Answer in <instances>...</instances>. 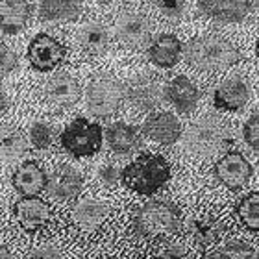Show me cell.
Segmentation results:
<instances>
[{
    "label": "cell",
    "mask_w": 259,
    "mask_h": 259,
    "mask_svg": "<svg viewBox=\"0 0 259 259\" xmlns=\"http://www.w3.org/2000/svg\"><path fill=\"white\" fill-rule=\"evenodd\" d=\"M215 178L230 191L243 189L252 178V165L241 152H228L213 167Z\"/></svg>",
    "instance_id": "cell-7"
},
{
    "label": "cell",
    "mask_w": 259,
    "mask_h": 259,
    "mask_svg": "<svg viewBox=\"0 0 259 259\" xmlns=\"http://www.w3.org/2000/svg\"><path fill=\"white\" fill-rule=\"evenodd\" d=\"M28 150V139L21 130L4 126L0 128V157L4 159H17L24 156Z\"/></svg>",
    "instance_id": "cell-25"
},
{
    "label": "cell",
    "mask_w": 259,
    "mask_h": 259,
    "mask_svg": "<svg viewBox=\"0 0 259 259\" xmlns=\"http://www.w3.org/2000/svg\"><path fill=\"white\" fill-rule=\"evenodd\" d=\"M115 32H117V37L124 47L139 49V47L150 41V22L145 15L135 13V11H128V13H122L117 19Z\"/></svg>",
    "instance_id": "cell-10"
},
{
    "label": "cell",
    "mask_w": 259,
    "mask_h": 259,
    "mask_svg": "<svg viewBox=\"0 0 259 259\" xmlns=\"http://www.w3.org/2000/svg\"><path fill=\"white\" fill-rule=\"evenodd\" d=\"M61 146L67 154L74 157L95 156L102 148L104 132L102 126L97 122L78 117L61 132Z\"/></svg>",
    "instance_id": "cell-4"
},
{
    "label": "cell",
    "mask_w": 259,
    "mask_h": 259,
    "mask_svg": "<svg viewBox=\"0 0 259 259\" xmlns=\"http://www.w3.org/2000/svg\"><path fill=\"white\" fill-rule=\"evenodd\" d=\"M32 15L28 0H0V30L4 33H17L26 26Z\"/></svg>",
    "instance_id": "cell-20"
},
{
    "label": "cell",
    "mask_w": 259,
    "mask_h": 259,
    "mask_svg": "<svg viewBox=\"0 0 259 259\" xmlns=\"http://www.w3.org/2000/svg\"><path fill=\"white\" fill-rule=\"evenodd\" d=\"M243 139L252 150L259 152V115L257 113L248 117L246 122L243 124Z\"/></svg>",
    "instance_id": "cell-31"
},
{
    "label": "cell",
    "mask_w": 259,
    "mask_h": 259,
    "mask_svg": "<svg viewBox=\"0 0 259 259\" xmlns=\"http://www.w3.org/2000/svg\"><path fill=\"white\" fill-rule=\"evenodd\" d=\"M226 143V130L215 117L194 120L185 132V146L196 156H211Z\"/></svg>",
    "instance_id": "cell-5"
},
{
    "label": "cell",
    "mask_w": 259,
    "mask_h": 259,
    "mask_svg": "<svg viewBox=\"0 0 259 259\" xmlns=\"http://www.w3.org/2000/svg\"><path fill=\"white\" fill-rule=\"evenodd\" d=\"M159 259H191V257L184 246H180V244H170V246H167V248L163 250Z\"/></svg>",
    "instance_id": "cell-35"
},
{
    "label": "cell",
    "mask_w": 259,
    "mask_h": 259,
    "mask_svg": "<svg viewBox=\"0 0 259 259\" xmlns=\"http://www.w3.org/2000/svg\"><path fill=\"white\" fill-rule=\"evenodd\" d=\"M28 259H63V252L54 244H45V246H37L33 248Z\"/></svg>",
    "instance_id": "cell-34"
},
{
    "label": "cell",
    "mask_w": 259,
    "mask_h": 259,
    "mask_svg": "<svg viewBox=\"0 0 259 259\" xmlns=\"http://www.w3.org/2000/svg\"><path fill=\"white\" fill-rule=\"evenodd\" d=\"M37 13L43 21H74L81 13V0H41Z\"/></svg>",
    "instance_id": "cell-23"
},
{
    "label": "cell",
    "mask_w": 259,
    "mask_h": 259,
    "mask_svg": "<svg viewBox=\"0 0 259 259\" xmlns=\"http://www.w3.org/2000/svg\"><path fill=\"white\" fill-rule=\"evenodd\" d=\"M205 259H259V255L252 244L244 241H228L219 248L211 250Z\"/></svg>",
    "instance_id": "cell-27"
},
{
    "label": "cell",
    "mask_w": 259,
    "mask_h": 259,
    "mask_svg": "<svg viewBox=\"0 0 259 259\" xmlns=\"http://www.w3.org/2000/svg\"><path fill=\"white\" fill-rule=\"evenodd\" d=\"M134 228L141 237L172 235L180 228V209L165 200H150L137 209Z\"/></svg>",
    "instance_id": "cell-3"
},
{
    "label": "cell",
    "mask_w": 259,
    "mask_h": 259,
    "mask_svg": "<svg viewBox=\"0 0 259 259\" xmlns=\"http://www.w3.org/2000/svg\"><path fill=\"white\" fill-rule=\"evenodd\" d=\"M170 180V165L159 154H141L120 170V182L134 193L150 194L163 189Z\"/></svg>",
    "instance_id": "cell-2"
},
{
    "label": "cell",
    "mask_w": 259,
    "mask_h": 259,
    "mask_svg": "<svg viewBox=\"0 0 259 259\" xmlns=\"http://www.w3.org/2000/svg\"><path fill=\"white\" fill-rule=\"evenodd\" d=\"M30 143L37 150H49L54 143V130L45 122H35L30 128Z\"/></svg>",
    "instance_id": "cell-29"
},
{
    "label": "cell",
    "mask_w": 259,
    "mask_h": 259,
    "mask_svg": "<svg viewBox=\"0 0 259 259\" xmlns=\"http://www.w3.org/2000/svg\"><path fill=\"white\" fill-rule=\"evenodd\" d=\"M143 134L159 145H174L182 137V122L176 115L167 111L152 113L143 124Z\"/></svg>",
    "instance_id": "cell-13"
},
{
    "label": "cell",
    "mask_w": 259,
    "mask_h": 259,
    "mask_svg": "<svg viewBox=\"0 0 259 259\" xmlns=\"http://www.w3.org/2000/svg\"><path fill=\"white\" fill-rule=\"evenodd\" d=\"M98 180H100L106 187H113V185H117L120 180L119 167L113 165V163H106V165H102V167L98 168Z\"/></svg>",
    "instance_id": "cell-32"
},
{
    "label": "cell",
    "mask_w": 259,
    "mask_h": 259,
    "mask_svg": "<svg viewBox=\"0 0 259 259\" xmlns=\"http://www.w3.org/2000/svg\"><path fill=\"white\" fill-rule=\"evenodd\" d=\"M47 182H49V176L35 161L21 163L11 178L15 191L22 196H37L41 191L47 189Z\"/></svg>",
    "instance_id": "cell-17"
},
{
    "label": "cell",
    "mask_w": 259,
    "mask_h": 259,
    "mask_svg": "<svg viewBox=\"0 0 259 259\" xmlns=\"http://www.w3.org/2000/svg\"><path fill=\"white\" fill-rule=\"evenodd\" d=\"M157 11L168 21H178L185 13L184 0H154Z\"/></svg>",
    "instance_id": "cell-30"
},
{
    "label": "cell",
    "mask_w": 259,
    "mask_h": 259,
    "mask_svg": "<svg viewBox=\"0 0 259 259\" xmlns=\"http://www.w3.org/2000/svg\"><path fill=\"white\" fill-rule=\"evenodd\" d=\"M0 259H15V257H13V254L6 246H0Z\"/></svg>",
    "instance_id": "cell-37"
},
{
    "label": "cell",
    "mask_w": 259,
    "mask_h": 259,
    "mask_svg": "<svg viewBox=\"0 0 259 259\" xmlns=\"http://www.w3.org/2000/svg\"><path fill=\"white\" fill-rule=\"evenodd\" d=\"M235 211H237L239 221L243 222L244 228H248L250 232L259 233V191L243 196L239 200Z\"/></svg>",
    "instance_id": "cell-28"
},
{
    "label": "cell",
    "mask_w": 259,
    "mask_h": 259,
    "mask_svg": "<svg viewBox=\"0 0 259 259\" xmlns=\"http://www.w3.org/2000/svg\"><path fill=\"white\" fill-rule=\"evenodd\" d=\"M250 98L248 85L241 78H230L222 81L213 93V106L221 111H239Z\"/></svg>",
    "instance_id": "cell-15"
},
{
    "label": "cell",
    "mask_w": 259,
    "mask_h": 259,
    "mask_svg": "<svg viewBox=\"0 0 259 259\" xmlns=\"http://www.w3.org/2000/svg\"><path fill=\"white\" fill-rule=\"evenodd\" d=\"M257 89H259V85H257Z\"/></svg>",
    "instance_id": "cell-39"
},
{
    "label": "cell",
    "mask_w": 259,
    "mask_h": 259,
    "mask_svg": "<svg viewBox=\"0 0 259 259\" xmlns=\"http://www.w3.org/2000/svg\"><path fill=\"white\" fill-rule=\"evenodd\" d=\"M252 10V0H198V11L219 22H241Z\"/></svg>",
    "instance_id": "cell-12"
},
{
    "label": "cell",
    "mask_w": 259,
    "mask_h": 259,
    "mask_svg": "<svg viewBox=\"0 0 259 259\" xmlns=\"http://www.w3.org/2000/svg\"><path fill=\"white\" fill-rule=\"evenodd\" d=\"M6 108H8V98H6L4 91H2V89H0V115L4 113V111H6Z\"/></svg>",
    "instance_id": "cell-36"
},
{
    "label": "cell",
    "mask_w": 259,
    "mask_h": 259,
    "mask_svg": "<svg viewBox=\"0 0 259 259\" xmlns=\"http://www.w3.org/2000/svg\"><path fill=\"white\" fill-rule=\"evenodd\" d=\"M13 211H15V219L19 221V224L28 232H37L47 226L52 219L50 205L39 196H22L21 200L15 202Z\"/></svg>",
    "instance_id": "cell-11"
},
{
    "label": "cell",
    "mask_w": 259,
    "mask_h": 259,
    "mask_svg": "<svg viewBox=\"0 0 259 259\" xmlns=\"http://www.w3.org/2000/svg\"><path fill=\"white\" fill-rule=\"evenodd\" d=\"M80 45L87 54H102L109 45V33L100 22H89L80 30Z\"/></svg>",
    "instance_id": "cell-24"
},
{
    "label": "cell",
    "mask_w": 259,
    "mask_h": 259,
    "mask_svg": "<svg viewBox=\"0 0 259 259\" xmlns=\"http://www.w3.org/2000/svg\"><path fill=\"white\" fill-rule=\"evenodd\" d=\"M65 54H67L65 45L47 33L35 35L28 47V61L39 72L54 70L65 60Z\"/></svg>",
    "instance_id": "cell-8"
},
{
    "label": "cell",
    "mask_w": 259,
    "mask_h": 259,
    "mask_svg": "<svg viewBox=\"0 0 259 259\" xmlns=\"http://www.w3.org/2000/svg\"><path fill=\"white\" fill-rule=\"evenodd\" d=\"M165 98L180 113H191L198 106L200 91L187 76H176L165 85Z\"/></svg>",
    "instance_id": "cell-16"
},
{
    "label": "cell",
    "mask_w": 259,
    "mask_h": 259,
    "mask_svg": "<svg viewBox=\"0 0 259 259\" xmlns=\"http://www.w3.org/2000/svg\"><path fill=\"white\" fill-rule=\"evenodd\" d=\"M47 95L56 106L60 108H70L74 106L81 97L80 83L69 74H56L47 83Z\"/></svg>",
    "instance_id": "cell-21"
},
{
    "label": "cell",
    "mask_w": 259,
    "mask_h": 259,
    "mask_svg": "<svg viewBox=\"0 0 259 259\" xmlns=\"http://www.w3.org/2000/svg\"><path fill=\"white\" fill-rule=\"evenodd\" d=\"M185 60L200 70H222L243 60L235 45L221 35H198L193 37L184 49Z\"/></svg>",
    "instance_id": "cell-1"
},
{
    "label": "cell",
    "mask_w": 259,
    "mask_h": 259,
    "mask_svg": "<svg viewBox=\"0 0 259 259\" xmlns=\"http://www.w3.org/2000/svg\"><path fill=\"white\" fill-rule=\"evenodd\" d=\"M15 67H17V54L10 47L0 43V78L10 74Z\"/></svg>",
    "instance_id": "cell-33"
},
{
    "label": "cell",
    "mask_w": 259,
    "mask_h": 259,
    "mask_svg": "<svg viewBox=\"0 0 259 259\" xmlns=\"http://www.w3.org/2000/svg\"><path fill=\"white\" fill-rule=\"evenodd\" d=\"M189 233L198 246H209L221 237V224L211 217H196L189 222Z\"/></svg>",
    "instance_id": "cell-26"
},
{
    "label": "cell",
    "mask_w": 259,
    "mask_h": 259,
    "mask_svg": "<svg viewBox=\"0 0 259 259\" xmlns=\"http://www.w3.org/2000/svg\"><path fill=\"white\" fill-rule=\"evenodd\" d=\"M124 97L122 83L113 78H97L87 87V108L95 117L106 119L119 111Z\"/></svg>",
    "instance_id": "cell-6"
},
{
    "label": "cell",
    "mask_w": 259,
    "mask_h": 259,
    "mask_svg": "<svg viewBox=\"0 0 259 259\" xmlns=\"http://www.w3.org/2000/svg\"><path fill=\"white\" fill-rule=\"evenodd\" d=\"M184 45L172 33H161L148 45V60L161 69H170L182 60Z\"/></svg>",
    "instance_id": "cell-18"
},
{
    "label": "cell",
    "mask_w": 259,
    "mask_h": 259,
    "mask_svg": "<svg viewBox=\"0 0 259 259\" xmlns=\"http://www.w3.org/2000/svg\"><path fill=\"white\" fill-rule=\"evenodd\" d=\"M255 54H257V58H259V39H257V43H255Z\"/></svg>",
    "instance_id": "cell-38"
},
{
    "label": "cell",
    "mask_w": 259,
    "mask_h": 259,
    "mask_svg": "<svg viewBox=\"0 0 259 259\" xmlns=\"http://www.w3.org/2000/svg\"><path fill=\"white\" fill-rule=\"evenodd\" d=\"M106 141L115 154L126 156L139 148L143 137L137 126H132L128 122H113L106 130Z\"/></svg>",
    "instance_id": "cell-19"
},
{
    "label": "cell",
    "mask_w": 259,
    "mask_h": 259,
    "mask_svg": "<svg viewBox=\"0 0 259 259\" xmlns=\"http://www.w3.org/2000/svg\"><path fill=\"white\" fill-rule=\"evenodd\" d=\"M83 187V180L81 174L76 168L69 165H61L49 176L47 182V191L52 198L56 200H72L81 193Z\"/></svg>",
    "instance_id": "cell-14"
},
{
    "label": "cell",
    "mask_w": 259,
    "mask_h": 259,
    "mask_svg": "<svg viewBox=\"0 0 259 259\" xmlns=\"http://www.w3.org/2000/svg\"><path fill=\"white\" fill-rule=\"evenodd\" d=\"M126 97H128L130 104L139 111H152L163 102L165 87H161V83L154 76L143 74L130 81Z\"/></svg>",
    "instance_id": "cell-9"
},
{
    "label": "cell",
    "mask_w": 259,
    "mask_h": 259,
    "mask_svg": "<svg viewBox=\"0 0 259 259\" xmlns=\"http://www.w3.org/2000/svg\"><path fill=\"white\" fill-rule=\"evenodd\" d=\"M109 217V205L100 200H81L72 209V219L83 230H97Z\"/></svg>",
    "instance_id": "cell-22"
}]
</instances>
